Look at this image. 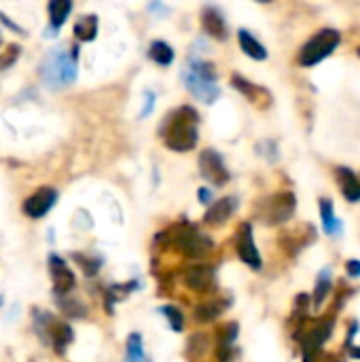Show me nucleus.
<instances>
[{
  "mask_svg": "<svg viewBox=\"0 0 360 362\" xmlns=\"http://www.w3.org/2000/svg\"><path fill=\"white\" fill-rule=\"evenodd\" d=\"M197 123H199V115L191 106H180L174 113H170L161 125V138L166 142V147L178 153H187L195 149L199 138Z\"/></svg>",
  "mask_w": 360,
  "mask_h": 362,
  "instance_id": "1",
  "label": "nucleus"
},
{
  "mask_svg": "<svg viewBox=\"0 0 360 362\" xmlns=\"http://www.w3.org/2000/svg\"><path fill=\"white\" fill-rule=\"evenodd\" d=\"M77 47L72 49V53L66 51V47H55L51 49L41 66H38V75L41 81L49 89H64L77 81Z\"/></svg>",
  "mask_w": 360,
  "mask_h": 362,
  "instance_id": "2",
  "label": "nucleus"
},
{
  "mask_svg": "<svg viewBox=\"0 0 360 362\" xmlns=\"http://www.w3.org/2000/svg\"><path fill=\"white\" fill-rule=\"evenodd\" d=\"M182 83L185 87L201 102L206 104H212L216 98L221 96V89L216 85V72H214V66L199 59V57H189L187 59V66L182 68Z\"/></svg>",
  "mask_w": 360,
  "mask_h": 362,
  "instance_id": "3",
  "label": "nucleus"
},
{
  "mask_svg": "<svg viewBox=\"0 0 360 362\" xmlns=\"http://www.w3.org/2000/svg\"><path fill=\"white\" fill-rule=\"evenodd\" d=\"M168 242L174 244L185 256H191V259H201L210 254V250L214 248L208 236L199 233L193 225H187V223H180L174 229H170Z\"/></svg>",
  "mask_w": 360,
  "mask_h": 362,
  "instance_id": "4",
  "label": "nucleus"
},
{
  "mask_svg": "<svg viewBox=\"0 0 360 362\" xmlns=\"http://www.w3.org/2000/svg\"><path fill=\"white\" fill-rule=\"evenodd\" d=\"M339 41H341V36L337 30H331V28L320 30L299 51V64L301 66H316L318 61H322L324 57H329L337 49Z\"/></svg>",
  "mask_w": 360,
  "mask_h": 362,
  "instance_id": "5",
  "label": "nucleus"
},
{
  "mask_svg": "<svg viewBox=\"0 0 360 362\" xmlns=\"http://www.w3.org/2000/svg\"><path fill=\"white\" fill-rule=\"evenodd\" d=\"M295 205L297 199L293 193H275L261 205L259 216L267 225H282L295 214Z\"/></svg>",
  "mask_w": 360,
  "mask_h": 362,
  "instance_id": "6",
  "label": "nucleus"
},
{
  "mask_svg": "<svg viewBox=\"0 0 360 362\" xmlns=\"http://www.w3.org/2000/svg\"><path fill=\"white\" fill-rule=\"evenodd\" d=\"M199 170H201V176L212 184V187H223L229 182L231 174L223 161V157L216 153L214 149H206L201 155H199Z\"/></svg>",
  "mask_w": 360,
  "mask_h": 362,
  "instance_id": "7",
  "label": "nucleus"
},
{
  "mask_svg": "<svg viewBox=\"0 0 360 362\" xmlns=\"http://www.w3.org/2000/svg\"><path fill=\"white\" fill-rule=\"evenodd\" d=\"M236 250H238V256L252 269H261V254L254 246V240H252V225L250 223H242L240 229H238V236H236Z\"/></svg>",
  "mask_w": 360,
  "mask_h": 362,
  "instance_id": "8",
  "label": "nucleus"
},
{
  "mask_svg": "<svg viewBox=\"0 0 360 362\" xmlns=\"http://www.w3.org/2000/svg\"><path fill=\"white\" fill-rule=\"evenodd\" d=\"M55 201H57V191L53 187H43L32 197L26 199L24 214L30 216V219H43V216L55 205Z\"/></svg>",
  "mask_w": 360,
  "mask_h": 362,
  "instance_id": "9",
  "label": "nucleus"
},
{
  "mask_svg": "<svg viewBox=\"0 0 360 362\" xmlns=\"http://www.w3.org/2000/svg\"><path fill=\"white\" fill-rule=\"evenodd\" d=\"M49 269H51V280H53V288H55V295H68L75 286V273H72L66 265V261L57 254L49 256Z\"/></svg>",
  "mask_w": 360,
  "mask_h": 362,
  "instance_id": "10",
  "label": "nucleus"
},
{
  "mask_svg": "<svg viewBox=\"0 0 360 362\" xmlns=\"http://www.w3.org/2000/svg\"><path fill=\"white\" fill-rule=\"evenodd\" d=\"M185 286L191 288L195 293H206V291H212L216 286V275H214V269L210 267H203V265H193L189 269H185Z\"/></svg>",
  "mask_w": 360,
  "mask_h": 362,
  "instance_id": "11",
  "label": "nucleus"
},
{
  "mask_svg": "<svg viewBox=\"0 0 360 362\" xmlns=\"http://www.w3.org/2000/svg\"><path fill=\"white\" fill-rule=\"evenodd\" d=\"M236 208H238V197H223L219 201H214L208 208L206 216H203V223L206 225H212V227L223 225L225 221L231 219V214L236 212Z\"/></svg>",
  "mask_w": 360,
  "mask_h": 362,
  "instance_id": "12",
  "label": "nucleus"
},
{
  "mask_svg": "<svg viewBox=\"0 0 360 362\" xmlns=\"http://www.w3.org/2000/svg\"><path fill=\"white\" fill-rule=\"evenodd\" d=\"M201 26L216 41H225L227 38L225 17H223V13L216 9V7H203L201 9Z\"/></svg>",
  "mask_w": 360,
  "mask_h": 362,
  "instance_id": "13",
  "label": "nucleus"
},
{
  "mask_svg": "<svg viewBox=\"0 0 360 362\" xmlns=\"http://www.w3.org/2000/svg\"><path fill=\"white\" fill-rule=\"evenodd\" d=\"M72 11V3L70 0H51L49 3V20H51V26L47 28V38L55 36V32L66 24L68 15Z\"/></svg>",
  "mask_w": 360,
  "mask_h": 362,
  "instance_id": "14",
  "label": "nucleus"
},
{
  "mask_svg": "<svg viewBox=\"0 0 360 362\" xmlns=\"http://www.w3.org/2000/svg\"><path fill=\"white\" fill-rule=\"evenodd\" d=\"M72 337H75V331H72L70 324L66 322H57L53 320L51 326H49V333H47V339H51V345L57 354H64L66 347L72 343Z\"/></svg>",
  "mask_w": 360,
  "mask_h": 362,
  "instance_id": "15",
  "label": "nucleus"
},
{
  "mask_svg": "<svg viewBox=\"0 0 360 362\" xmlns=\"http://www.w3.org/2000/svg\"><path fill=\"white\" fill-rule=\"evenodd\" d=\"M238 324L229 322L225 326L219 328V360L221 362H229L231 354H233V343L238 339Z\"/></svg>",
  "mask_w": 360,
  "mask_h": 362,
  "instance_id": "16",
  "label": "nucleus"
},
{
  "mask_svg": "<svg viewBox=\"0 0 360 362\" xmlns=\"http://www.w3.org/2000/svg\"><path fill=\"white\" fill-rule=\"evenodd\" d=\"M337 180L347 201H360V180L347 168H337Z\"/></svg>",
  "mask_w": 360,
  "mask_h": 362,
  "instance_id": "17",
  "label": "nucleus"
},
{
  "mask_svg": "<svg viewBox=\"0 0 360 362\" xmlns=\"http://www.w3.org/2000/svg\"><path fill=\"white\" fill-rule=\"evenodd\" d=\"M229 305H227V301H208V303H199L197 307H195V322H199V324H206V322H212V320H216L219 318L225 310H227Z\"/></svg>",
  "mask_w": 360,
  "mask_h": 362,
  "instance_id": "18",
  "label": "nucleus"
},
{
  "mask_svg": "<svg viewBox=\"0 0 360 362\" xmlns=\"http://www.w3.org/2000/svg\"><path fill=\"white\" fill-rule=\"evenodd\" d=\"M238 41H240V47H242V51L248 55V57H252V59H259V61H263V59H267V49L248 32V30H240L238 32Z\"/></svg>",
  "mask_w": 360,
  "mask_h": 362,
  "instance_id": "19",
  "label": "nucleus"
},
{
  "mask_svg": "<svg viewBox=\"0 0 360 362\" xmlns=\"http://www.w3.org/2000/svg\"><path fill=\"white\" fill-rule=\"evenodd\" d=\"M75 34L79 41H94L98 34V17L96 15H83L77 24H75Z\"/></svg>",
  "mask_w": 360,
  "mask_h": 362,
  "instance_id": "20",
  "label": "nucleus"
},
{
  "mask_svg": "<svg viewBox=\"0 0 360 362\" xmlns=\"http://www.w3.org/2000/svg\"><path fill=\"white\" fill-rule=\"evenodd\" d=\"M125 362H149L147 352H144V345H142L140 333H131L127 337V356H125Z\"/></svg>",
  "mask_w": 360,
  "mask_h": 362,
  "instance_id": "21",
  "label": "nucleus"
},
{
  "mask_svg": "<svg viewBox=\"0 0 360 362\" xmlns=\"http://www.w3.org/2000/svg\"><path fill=\"white\" fill-rule=\"evenodd\" d=\"M149 57L153 61H157L159 66H170L172 59H174V49L168 43H164V41H155L149 47Z\"/></svg>",
  "mask_w": 360,
  "mask_h": 362,
  "instance_id": "22",
  "label": "nucleus"
},
{
  "mask_svg": "<svg viewBox=\"0 0 360 362\" xmlns=\"http://www.w3.org/2000/svg\"><path fill=\"white\" fill-rule=\"evenodd\" d=\"M320 212H322V223H324V231L329 236H335L339 233V223L335 219V214H333V203L329 199H320Z\"/></svg>",
  "mask_w": 360,
  "mask_h": 362,
  "instance_id": "23",
  "label": "nucleus"
},
{
  "mask_svg": "<svg viewBox=\"0 0 360 362\" xmlns=\"http://www.w3.org/2000/svg\"><path fill=\"white\" fill-rule=\"evenodd\" d=\"M231 83H233V87L238 89V92H242L246 98H250L254 104L259 102V94L263 96V94H267L265 89H261V87H257V85H252L250 81H246L244 77H240V75H233V79H231Z\"/></svg>",
  "mask_w": 360,
  "mask_h": 362,
  "instance_id": "24",
  "label": "nucleus"
},
{
  "mask_svg": "<svg viewBox=\"0 0 360 362\" xmlns=\"http://www.w3.org/2000/svg\"><path fill=\"white\" fill-rule=\"evenodd\" d=\"M329 291H331L329 269H322V273H320V277H318V282H316V291H314V305H316V307L322 305V301H324V297L329 295Z\"/></svg>",
  "mask_w": 360,
  "mask_h": 362,
  "instance_id": "25",
  "label": "nucleus"
},
{
  "mask_svg": "<svg viewBox=\"0 0 360 362\" xmlns=\"http://www.w3.org/2000/svg\"><path fill=\"white\" fill-rule=\"evenodd\" d=\"M159 312L168 318V322H170V328H172V331L180 333V331L185 328V316L180 314V310H178V307H174V305H164Z\"/></svg>",
  "mask_w": 360,
  "mask_h": 362,
  "instance_id": "26",
  "label": "nucleus"
},
{
  "mask_svg": "<svg viewBox=\"0 0 360 362\" xmlns=\"http://www.w3.org/2000/svg\"><path fill=\"white\" fill-rule=\"evenodd\" d=\"M20 53H22L20 45H9V47H7V51L0 53V70H7V68H11V66L17 61Z\"/></svg>",
  "mask_w": 360,
  "mask_h": 362,
  "instance_id": "27",
  "label": "nucleus"
},
{
  "mask_svg": "<svg viewBox=\"0 0 360 362\" xmlns=\"http://www.w3.org/2000/svg\"><path fill=\"white\" fill-rule=\"evenodd\" d=\"M75 261H77V263L85 269V273H89V275H96L98 269H100V265H102V259H89V256L85 259V256L79 254V252L75 254Z\"/></svg>",
  "mask_w": 360,
  "mask_h": 362,
  "instance_id": "28",
  "label": "nucleus"
},
{
  "mask_svg": "<svg viewBox=\"0 0 360 362\" xmlns=\"http://www.w3.org/2000/svg\"><path fill=\"white\" fill-rule=\"evenodd\" d=\"M77 305H81V303H79V301H68V299H62V297H59V307H62L66 314H70V318H79V316L85 314V310H77Z\"/></svg>",
  "mask_w": 360,
  "mask_h": 362,
  "instance_id": "29",
  "label": "nucleus"
},
{
  "mask_svg": "<svg viewBox=\"0 0 360 362\" xmlns=\"http://www.w3.org/2000/svg\"><path fill=\"white\" fill-rule=\"evenodd\" d=\"M155 94L153 92H144V106H142V110H140V119H147L151 113H153V108H155Z\"/></svg>",
  "mask_w": 360,
  "mask_h": 362,
  "instance_id": "30",
  "label": "nucleus"
},
{
  "mask_svg": "<svg viewBox=\"0 0 360 362\" xmlns=\"http://www.w3.org/2000/svg\"><path fill=\"white\" fill-rule=\"evenodd\" d=\"M0 22H3L7 28H11V30H15V32H20V34H26V30L20 26V24H15V22H11V17L9 15H5L3 11H0Z\"/></svg>",
  "mask_w": 360,
  "mask_h": 362,
  "instance_id": "31",
  "label": "nucleus"
},
{
  "mask_svg": "<svg viewBox=\"0 0 360 362\" xmlns=\"http://www.w3.org/2000/svg\"><path fill=\"white\" fill-rule=\"evenodd\" d=\"M345 271L352 277H360V261H347L345 263Z\"/></svg>",
  "mask_w": 360,
  "mask_h": 362,
  "instance_id": "32",
  "label": "nucleus"
},
{
  "mask_svg": "<svg viewBox=\"0 0 360 362\" xmlns=\"http://www.w3.org/2000/svg\"><path fill=\"white\" fill-rule=\"evenodd\" d=\"M149 11H153V13L157 11V13H161V15H168V13H170V9L164 7L161 3H151V5H149Z\"/></svg>",
  "mask_w": 360,
  "mask_h": 362,
  "instance_id": "33",
  "label": "nucleus"
},
{
  "mask_svg": "<svg viewBox=\"0 0 360 362\" xmlns=\"http://www.w3.org/2000/svg\"><path fill=\"white\" fill-rule=\"evenodd\" d=\"M197 197H199V201H201V203H208V201L212 199V191H210V189H199Z\"/></svg>",
  "mask_w": 360,
  "mask_h": 362,
  "instance_id": "34",
  "label": "nucleus"
},
{
  "mask_svg": "<svg viewBox=\"0 0 360 362\" xmlns=\"http://www.w3.org/2000/svg\"><path fill=\"white\" fill-rule=\"evenodd\" d=\"M350 356H352V358H358V360H360V347H354V345H350Z\"/></svg>",
  "mask_w": 360,
  "mask_h": 362,
  "instance_id": "35",
  "label": "nucleus"
},
{
  "mask_svg": "<svg viewBox=\"0 0 360 362\" xmlns=\"http://www.w3.org/2000/svg\"><path fill=\"white\" fill-rule=\"evenodd\" d=\"M0 45H3V36H0Z\"/></svg>",
  "mask_w": 360,
  "mask_h": 362,
  "instance_id": "36",
  "label": "nucleus"
},
{
  "mask_svg": "<svg viewBox=\"0 0 360 362\" xmlns=\"http://www.w3.org/2000/svg\"><path fill=\"white\" fill-rule=\"evenodd\" d=\"M0 305H3V299H0Z\"/></svg>",
  "mask_w": 360,
  "mask_h": 362,
  "instance_id": "37",
  "label": "nucleus"
},
{
  "mask_svg": "<svg viewBox=\"0 0 360 362\" xmlns=\"http://www.w3.org/2000/svg\"><path fill=\"white\" fill-rule=\"evenodd\" d=\"M358 55H360V49H358Z\"/></svg>",
  "mask_w": 360,
  "mask_h": 362,
  "instance_id": "38",
  "label": "nucleus"
}]
</instances>
